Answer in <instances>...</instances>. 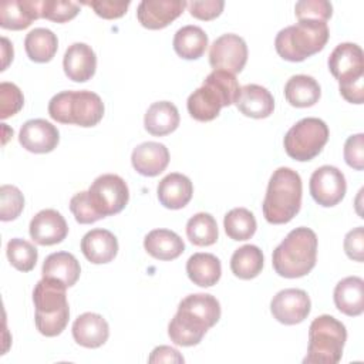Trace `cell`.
<instances>
[{"mask_svg": "<svg viewBox=\"0 0 364 364\" xmlns=\"http://www.w3.org/2000/svg\"><path fill=\"white\" fill-rule=\"evenodd\" d=\"M328 141L327 124L316 117H307L297 121L284 135L283 145L286 154L299 161L306 162L317 156Z\"/></svg>", "mask_w": 364, "mask_h": 364, "instance_id": "obj_9", "label": "cell"}, {"mask_svg": "<svg viewBox=\"0 0 364 364\" xmlns=\"http://www.w3.org/2000/svg\"><path fill=\"white\" fill-rule=\"evenodd\" d=\"M237 109L250 118H267L274 109V100L266 87L259 84H246L240 88L236 98Z\"/></svg>", "mask_w": 364, "mask_h": 364, "instance_id": "obj_23", "label": "cell"}, {"mask_svg": "<svg viewBox=\"0 0 364 364\" xmlns=\"http://www.w3.org/2000/svg\"><path fill=\"white\" fill-rule=\"evenodd\" d=\"M43 277H51L67 287H71L80 279L81 267L80 262L73 253L68 252H55L46 257L43 267H41Z\"/></svg>", "mask_w": 364, "mask_h": 364, "instance_id": "obj_28", "label": "cell"}, {"mask_svg": "<svg viewBox=\"0 0 364 364\" xmlns=\"http://www.w3.org/2000/svg\"><path fill=\"white\" fill-rule=\"evenodd\" d=\"M48 114L61 124L94 127L104 117V102L98 94L88 90L61 91L50 100Z\"/></svg>", "mask_w": 364, "mask_h": 364, "instance_id": "obj_7", "label": "cell"}, {"mask_svg": "<svg viewBox=\"0 0 364 364\" xmlns=\"http://www.w3.org/2000/svg\"><path fill=\"white\" fill-rule=\"evenodd\" d=\"M134 169L144 176H156L169 164V151L164 144L146 141L134 148L131 155Z\"/></svg>", "mask_w": 364, "mask_h": 364, "instance_id": "obj_19", "label": "cell"}, {"mask_svg": "<svg viewBox=\"0 0 364 364\" xmlns=\"http://www.w3.org/2000/svg\"><path fill=\"white\" fill-rule=\"evenodd\" d=\"M6 255L10 264L20 272L33 270L38 259V252L36 246L21 237H13L9 240Z\"/></svg>", "mask_w": 364, "mask_h": 364, "instance_id": "obj_36", "label": "cell"}, {"mask_svg": "<svg viewBox=\"0 0 364 364\" xmlns=\"http://www.w3.org/2000/svg\"><path fill=\"white\" fill-rule=\"evenodd\" d=\"M24 208V196L14 185H1L0 188V219L3 222L14 220Z\"/></svg>", "mask_w": 364, "mask_h": 364, "instance_id": "obj_37", "label": "cell"}, {"mask_svg": "<svg viewBox=\"0 0 364 364\" xmlns=\"http://www.w3.org/2000/svg\"><path fill=\"white\" fill-rule=\"evenodd\" d=\"M301 178L287 166L277 168L267 183L263 199V216L272 225L290 222L301 206Z\"/></svg>", "mask_w": 364, "mask_h": 364, "instance_id": "obj_4", "label": "cell"}, {"mask_svg": "<svg viewBox=\"0 0 364 364\" xmlns=\"http://www.w3.org/2000/svg\"><path fill=\"white\" fill-rule=\"evenodd\" d=\"M344 252L351 260H355V262L364 260V229H363V226H358L346 235Z\"/></svg>", "mask_w": 364, "mask_h": 364, "instance_id": "obj_45", "label": "cell"}, {"mask_svg": "<svg viewBox=\"0 0 364 364\" xmlns=\"http://www.w3.org/2000/svg\"><path fill=\"white\" fill-rule=\"evenodd\" d=\"M328 70L338 81L347 85L364 80V54L355 43H340L328 57Z\"/></svg>", "mask_w": 364, "mask_h": 364, "instance_id": "obj_12", "label": "cell"}, {"mask_svg": "<svg viewBox=\"0 0 364 364\" xmlns=\"http://www.w3.org/2000/svg\"><path fill=\"white\" fill-rule=\"evenodd\" d=\"M173 50L185 60H198L208 47V36L199 26H183L173 36Z\"/></svg>", "mask_w": 364, "mask_h": 364, "instance_id": "obj_31", "label": "cell"}, {"mask_svg": "<svg viewBox=\"0 0 364 364\" xmlns=\"http://www.w3.org/2000/svg\"><path fill=\"white\" fill-rule=\"evenodd\" d=\"M156 193L161 205L165 208L181 209L192 199L193 185L186 175L172 172L159 181Z\"/></svg>", "mask_w": 364, "mask_h": 364, "instance_id": "obj_24", "label": "cell"}, {"mask_svg": "<svg viewBox=\"0 0 364 364\" xmlns=\"http://www.w3.org/2000/svg\"><path fill=\"white\" fill-rule=\"evenodd\" d=\"M317 259V236L306 226L287 233L273 250L272 264L274 272L286 279L303 277L313 270Z\"/></svg>", "mask_w": 364, "mask_h": 364, "instance_id": "obj_3", "label": "cell"}, {"mask_svg": "<svg viewBox=\"0 0 364 364\" xmlns=\"http://www.w3.org/2000/svg\"><path fill=\"white\" fill-rule=\"evenodd\" d=\"M81 252L94 264L109 263L118 253V240L107 229H92L82 236Z\"/></svg>", "mask_w": 364, "mask_h": 364, "instance_id": "obj_22", "label": "cell"}, {"mask_svg": "<svg viewBox=\"0 0 364 364\" xmlns=\"http://www.w3.org/2000/svg\"><path fill=\"white\" fill-rule=\"evenodd\" d=\"M328 37L327 23L306 18L282 28L274 38V47L283 60L299 63L321 51Z\"/></svg>", "mask_w": 364, "mask_h": 364, "instance_id": "obj_6", "label": "cell"}, {"mask_svg": "<svg viewBox=\"0 0 364 364\" xmlns=\"http://www.w3.org/2000/svg\"><path fill=\"white\" fill-rule=\"evenodd\" d=\"M347 340L346 326L330 314L316 317L309 327V347L304 364H337Z\"/></svg>", "mask_w": 364, "mask_h": 364, "instance_id": "obj_8", "label": "cell"}, {"mask_svg": "<svg viewBox=\"0 0 364 364\" xmlns=\"http://www.w3.org/2000/svg\"><path fill=\"white\" fill-rule=\"evenodd\" d=\"M344 159L348 166L363 171L364 168V135L355 134L347 138L344 144Z\"/></svg>", "mask_w": 364, "mask_h": 364, "instance_id": "obj_42", "label": "cell"}, {"mask_svg": "<svg viewBox=\"0 0 364 364\" xmlns=\"http://www.w3.org/2000/svg\"><path fill=\"white\" fill-rule=\"evenodd\" d=\"M82 4L90 6L100 17L102 18H119L125 14L127 9L129 7V1H114V0H94V1H84Z\"/></svg>", "mask_w": 364, "mask_h": 364, "instance_id": "obj_43", "label": "cell"}, {"mask_svg": "<svg viewBox=\"0 0 364 364\" xmlns=\"http://www.w3.org/2000/svg\"><path fill=\"white\" fill-rule=\"evenodd\" d=\"M28 232L37 245L51 246L65 239L68 225L64 216L55 209H43L30 220Z\"/></svg>", "mask_w": 364, "mask_h": 364, "instance_id": "obj_17", "label": "cell"}, {"mask_svg": "<svg viewBox=\"0 0 364 364\" xmlns=\"http://www.w3.org/2000/svg\"><path fill=\"white\" fill-rule=\"evenodd\" d=\"M87 192L92 208L101 219L119 213L129 199L127 182L115 173L100 175L94 179Z\"/></svg>", "mask_w": 364, "mask_h": 364, "instance_id": "obj_10", "label": "cell"}, {"mask_svg": "<svg viewBox=\"0 0 364 364\" xmlns=\"http://www.w3.org/2000/svg\"><path fill=\"white\" fill-rule=\"evenodd\" d=\"M309 188L316 203L330 208L343 200L347 191L346 176L338 168L323 165L311 173Z\"/></svg>", "mask_w": 364, "mask_h": 364, "instance_id": "obj_13", "label": "cell"}, {"mask_svg": "<svg viewBox=\"0 0 364 364\" xmlns=\"http://www.w3.org/2000/svg\"><path fill=\"white\" fill-rule=\"evenodd\" d=\"M1 57H3V65L1 71L7 68L9 63L13 60V44L6 37H1Z\"/></svg>", "mask_w": 364, "mask_h": 364, "instance_id": "obj_48", "label": "cell"}, {"mask_svg": "<svg viewBox=\"0 0 364 364\" xmlns=\"http://www.w3.org/2000/svg\"><path fill=\"white\" fill-rule=\"evenodd\" d=\"M148 361L149 363H183L185 360L178 350L169 346H159L152 350Z\"/></svg>", "mask_w": 364, "mask_h": 364, "instance_id": "obj_46", "label": "cell"}, {"mask_svg": "<svg viewBox=\"0 0 364 364\" xmlns=\"http://www.w3.org/2000/svg\"><path fill=\"white\" fill-rule=\"evenodd\" d=\"M334 304L338 311L354 317L364 311V280L358 276H348L334 287Z\"/></svg>", "mask_w": 364, "mask_h": 364, "instance_id": "obj_25", "label": "cell"}, {"mask_svg": "<svg viewBox=\"0 0 364 364\" xmlns=\"http://www.w3.org/2000/svg\"><path fill=\"white\" fill-rule=\"evenodd\" d=\"M239 91L240 87L235 74L213 70L203 80L202 85L188 97V112L196 121H212L219 115L223 107L236 102Z\"/></svg>", "mask_w": 364, "mask_h": 364, "instance_id": "obj_2", "label": "cell"}, {"mask_svg": "<svg viewBox=\"0 0 364 364\" xmlns=\"http://www.w3.org/2000/svg\"><path fill=\"white\" fill-rule=\"evenodd\" d=\"M80 11V3L68 0H41L40 14L43 18L65 23L74 18Z\"/></svg>", "mask_w": 364, "mask_h": 364, "instance_id": "obj_38", "label": "cell"}, {"mask_svg": "<svg viewBox=\"0 0 364 364\" xmlns=\"http://www.w3.org/2000/svg\"><path fill=\"white\" fill-rule=\"evenodd\" d=\"M144 247L154 259L173 260L185 250L182 237L169 229H154L144 239Z\"/></svg>", "mask_w": 364, "mask_h": 364, "instance_id": "obj_26", "label": "cell"}, {"mask_svg": "<svg viewBox=\"0 0 364 364\" xmlns=\"http://www.w3.org/2000/svg\"><path fill=\"white\" fill-rule=\"evenodd\" d=\"M24 48L28 58L34 63H48L57 53L58 40L57 36L44 27H37L24 38Z\"/></svg>", "mask_w": 364, "mask_h": 364, "instance_id": "obj_32", "label": "cell"}, {"mask_svg": "<svg viewBox=\"0 0 364 364\" xmlns=\"http://www.w3.org/2000/svg\"><path fill=\"white\" fill-rule=\"evenodd\" d=\"M225 7L222 0H202V1H189L188 9L191 16L199 20H212L218 17Z\"/></svg>", "mask_w": 364, "mask_h": 364, "instance_id": "obj_44", "label": "cell"}, {"mask_svg": "<svg viewBox=\"0 0 364 364\" xmlns=\"http://www.w3.org/2000/svg\"><path fill=\"white\" fill-rule=\"evenodd\" d=\"M65 289L64 283L51 277H43L33 290L36 327L46 337L61 334L68 324L70 307Z\"/></svg>", "mask_w": 364, "mask_h": 364, "instance_id": "obj_5", "label": "cell"}, {"mask_svg": "<svg viewBox=\"0 0 364 364\" xmlns=\"http://www.w3.org/2000/svg\"><path fill=\"white\" fill-rule=\"evenodd\" d=\"M73 337L77 344L85 348L101 347L109 336L107 320L97 313H82L73 323Z\"/></svg>", "mask_w": 364, "mask_h": 364, "instance_id": "obj_20", "label": "cell"}, {"mask_svg": "<svg viewBox=\"0 0 364 364\" xmlns=\"http://www.w3.org/2000/svg\"><path fill=\"white\" fill-rule=\"evenodd\" d=\"M60 141V132L51 122L36 118L26 121L18 134L20 145L33 154L51 152Z\"/></svg>", "mask_w": 364, "mask_h": 364, "instance_id": "obj_16", "label": "cell"}, {"mask_svg": "<svg viewBox=\"0 0 364 364\" xmlns=\"http://www.w3.org/2000/svg\"><path fill=\"white\" fill-rule=\"evenodd\" d=\"M41 0H4L0 4V26L7 30L27 28L40 18Z\"/></svg>", "mask_w": 364, "mask_h": 364, "instance_id": "obj_21", "label": "cell"}, {"mask_svg": "<svg viewBox=\"0 0 364 364\" xmlns=\"http://www.w3.org/2000/svg\"><path fill=\"white\" fill-rule=\"evenodd\" d=\"M63 68L71 81L85 82L95 74L97 55L91 46L85 43H73L64 53Z\"/></svg>", "mask_w": 364, "mask_h": 364, "instance_id": "obj_18", "label": "cell"}, {"mask_svg": "<svg viewBox=\"0 0 364 364\" xmlns=\"http://www.w3.org/2000/svg\"><path fill=\"white\" fill-rule=\"evenodd\" d=\"M24 104V97L21 90L13 84L3 81L0 84V118L6 119L17 114Z\"/></svg>", "mask_w": 364, "mask_h": 364, "instance_id": "obj_39", "label": "cell"}, {"mask_svg": "<svg viewBox=\"0 0 364 364\" xmlns=\"http://www.w3.org/2000/svg\"><path fill=\"white\" fill-rule=\"evenodd\" d=\"M70 210L73 212L75 220L78 223H81V225L94 223V222L101 219L98 216V213L95 212V209L92 208L87 191H81V192L75 193L71 198V200H70Z\"/></svg>", "mask_w": 364, "mask_h": 364, "instance_id": "obj_41", "label": "cell"}, {"mask_svg": "<svg viewBox=\"0 0 364 364\" xmlns=\"http://www.w3.org/2000/svg\"><path fill=\"white\" fill-rule=\"evenodd\" d=\"M311 310L309 294L301 289H284L276 293L270 301L272 316L282 324L293 326L301 323Z\"/></svg>", "mask_w": 364, "mask_h": 364, "instance_id": "obj_14", "label": "cell"}, {"mask_svg": "<svg viewBox=\"0 0 364 364\" xmlns=\"http://www.w3.org/2000/svg\"><path fill=\"white\" fill-rule=\"evenodd\" d=\"M320 84L311 75H291L284 85V97L287 102L297 108H307L314 105L320 100Z\"/></svg>", "mask_w": 364, "mask_h": 364, "instance_id": "obj_30", "label": "cell"}, {"mask_svg": "<svg viewBox=\"0 0 364 364\" xmlns=\"http://www.w3.org/2000/svg\"><path fill=\"white\" fill-rule=\"evenodd\" d=\"M340 94L351 104H363L364 101V80H360L353 84L338 85Z\"/></svg>", "mask_w": 364, "mask_h": 364, "instance_id": "obj_47", "label": "cell"}, {"mask_svg": "<svg viewBox=\"0 0 364 364\" xmlns=\"http://www.w3.org/2000/svg\"><path fill=\"white\" fill-rule=\"evenodd\" d=\"M219 318L220 304L215 296L208 293L189 294L181 300L176 314L169 321L168 336L176 346H196Z\"/></svg>", "mask_w": 364, "mask_h": 364, "instance_id": "obj_1", "label": "cell"}, {"mask_svg": "<svg viewBox=\"0 0 364 364\" xmlns=\"http://www.w3.org/2000/svg\"><path fill=\"white\" fill-rule=\"evenodd\" d=\"M188 7L185 0H142L136 9L141 26L149 30H159L178 18Z\"/></svg>", "mask_w": 364, "mask_h": 364, "instance_id": "obj_15", "label": "cell"}, {"mask_svg": "<svg viewBox=\"0 0 364 364\" xmlns=\"http://www.w3.org/2000/svg\"><path fill=\"white\" fill-rule=\"evenodd\" d=\"M226 235L233 240L250 239L257 228L255 215L246 208H233L223 218Z\"/></svg>", "mask_w": 364, "mask_h": 364, "instance_id": "obj_35", "label": "cell"}, {"mask_svg": "<svg viewBox=\"0 0 364 364\" xmlns=\"http://www.w3.org/2000/svg\"><path fill=\"white\" fill-rule=\"evenodd\" d=\"M179 125V112L175 104L169 101H156L149 105L144 117L145 129L155 136H164L173 132Z\"/></svg>", "mask_w": 364, "mask_h": 364, "instance_id": "obj_27", "label": "cell"}, {"mask_svg": "<svg viewBox=\"0 0 364 364\" xmlns=\"http://www.w3.org/2000/svg\"><path fill=\"white\" fill-rule=\"evenodd\" d=\"M246 61L247 46L237 34H222L209 48V64L213 70H223L230 74H236L243 70Z\"/></svg>", "mask_w": 364, "mask_h": 364, "instance_id": "obj_11", "label": "cell"}, {"mask_svg": "<svg viewBox=\"0 0 364 364\" xmlns=\"http://www.w3.org/2000/svg\"><path fill=\"white\" fill-rule=\"evenodd\" d=\"M263 262V253L256 245H245L233 252L230 257V270L236 277L250 280L262 272Z\"/></svg>", "mask_w": 364, "mask_h": 364, "instance_id": "obj_33", "label": "cell"}, {"mask_svg": "<svg viewBox=\"0 0 364 364\" xmlns=\"http://www.w3.org/2000/svg\"><path fill=\"white\" fill-rule=\"evenodd\" d=\"M294 14L299 20L327 21L333 14V6L327 0H300L294 6Z\"/></svg>", "mask_w": 364, "mask_h": 364, "instance_id": "obj_40", "label": "cell"}, {"mask_svg": "<svg viewBox=\"0 0 364 364\" xmlns=\"http://www.w3.org/2000/svg\"><path fill=\"white\" fill-rule=\"evenodd\" d=\"M186 273L193 284L210 287L219 282L222 264L212 253H193L186 262Z\"/></svg>", "mask_w": 364, "mask_h": 364, "instance_id": "obj_29", "label": "cell"}, {"mask_svg": "<svg viewBox=\"0 0 364 364\" xmlns=\"http://www.w3.org/2000/svg\"><path fill=\"white\" fill-rule=\"evenodd\" d=\"M186 236L195 246H210L218 240L219 230L215 218L210 213H195L186 222Z\"/></svg>", "mask_w": 364, "mask_h": 364, "instance_id": "obj_34", "label": "cell"}]
</instances>
